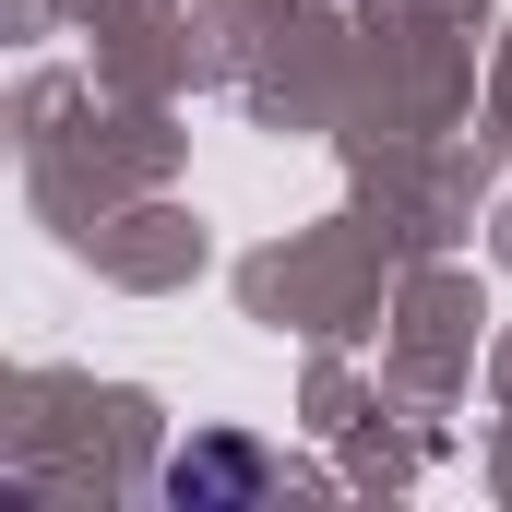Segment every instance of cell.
<instances>
[{"mask_svg":"<svg viewBox=\"0 0 512 512\" xmlns=\"http://www.w3.org/2000/svg\"><path fill=\"white\" fill-rule=\"evenodd\" d=\"M262 489V453L251 441H191V453H167V501H251Z\"/></svg>","mask_w":512,"mask_h":512,"instance_id":"cell-1","label":"cell"}]
</instances>
